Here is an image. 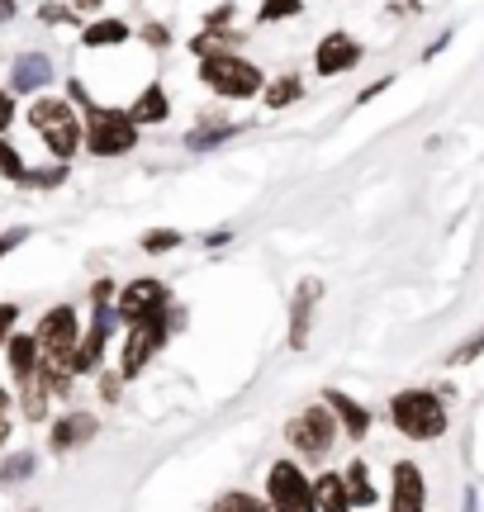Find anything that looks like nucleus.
I'll list each match as a JSON object with an SVG mask.
<instances>
[{"instance_id":"obj_38","label":"nucleus","mask_w":484,"mask_h":512,"mask_svg":"<svg viewBox=\"0 0 484 512\" xmlns=\"http://www.w3.org/2000/svg\"><path fill=\"white\" fill-rule=\"evenodd\" d=\"M5 437H10V422L0 418V446H5Z\"/></svg>"},{"instance_id":"obj_1","label":"nucleus","mask_w":484,"mask_h":512,"mask_svg":"<svg viewBox=\"0 0 484 512\" xmlns=\"http://www.w3.org/2000/svg\"><path fill=\"white\" fill-rule=\"evenodd\" d=\"M390 418L409 441H437L447 432V403L432 389H404V394H394Z\"/></svg>"},{"instance_id":"obj_10","label":"nucleus","mask_w":484,"mask_h":512,"mask_svg":"<svg viewBox=\"0 0 484 512\" xmlns=\"http://www.w3.org/2000/svg\"><path fill=\"white\" fill-rule=\"evenodd\" d=\"M167 309V290L157 285V280H133L129 290L119 294V304H114V313L129 323V328H138L143 318H152V313Z\"/></svg>"},{"instance_id":"obj_7","label":"nucleus","mask_w":484,"mask_h":512,"mask_svg":"<svg viewBox=\"0 0 484 512\" xmlns=\"http://www.w3.org/2000/svg\"><path fill=\"white\" fill-rule=\"evenodd\" d=\"M266 503L276 512H318L314 484L295 470V460H276L271 479H266Z\"/></svg>"},{"instance_id":"obj_8","label":"nucleus","mask_w":484,"mask_h":512,"mask_svg":"<svg viewBox=\"0 0 484 512\" xmlns=\"http://www.w3.org/2000/svg\"><path fill=\"white\" fill-rule=\"evenodd\" d=\"M38 351L43 356H53V361H72V351L81 347V318H76L72 304H57V309L43 313V323H38Z\"/></svg>"},{"instance_id":"obj_17","label":"nucleus","mask_w":484,"mask_h":512,"mask_svg":"<svg viewBox=\"0 0 484 512\" xmlns=\"http://www.w3.org/2000/svg\"><path fill=\"white\" fill-rule=\"evenodd\" d=\"M53 81V62L43 53H24L15 57V72H10V91H43Z\"/></svg>"},{"instance_id":"obj_28","label":"nucleus","mask_w":484,"mask_h":512,"mask_svg":"<svg viewBox=\"0 0 484 512\" xmlns=\"http://www.w3.org/2000/svg\"><path fill=\"white\" fill-rule=\"evenodd\" d=\"M34 475V456L29 451H19V456L5 460V470H0V479H10V484H19V479H29Z\"/></svg>"},{"instance_id":"obj_29","label":"nucleus","mask_w":484,"mask_h":512,"mask_svg":"<svg viewBox=\"0 0 484 512\" xmlns=\"http://www.w3.org/2000/svg\"><path fill=\"white\" fill-rule=\"evenodd\" d=\"M0 171L10 176V181H29V171H24V162H19V152L5 138H0Z\"/></svg>"},{"instance_id":"obj_36","label":"nucleus","mask_w":484,"mask_h":512,"mask_svg":"<svg viewBox=\"0 0 484 512\" xmlns=\"http://www.w3.org/2000/svg\"><path fill=\"white\" fill-rule=\"evenodd\" d=\"M91 299H95V304H110V299H114V285H110V280H100V285L91 290Z\"/></svg>"},{"instance_id":"obj_37","label":"nucleus","mask_w":484,"mask_h":512,"mask_svg":"<svg viewBox=\"0 0 484 512\" xmlns=\"http://www.w3.org/2000/svg\"><path fill=\"white\" fill-rule=\"evenodd\" d=\"M15 15V0H0V19H10Z\"/></svg>"},{"instance_id":"obj_25","label":"nucleus","mask_w":484,"mask_h":512,"mask_svg":"<svg viewBox=\"0 0 484 512\" xmlns=\"http://www.w3.org/2000/svg\"><path fill=\"white\" fill-rule=\"evenodd\" d=\"M214 512H276V508L261 503V498H252V494H224Z\"/></svg>"},{"instance_id":"obj_32","label":"nucleus","mask_w":484,"mask_h":512,"mask_svg":"<svg viewBox=\"0 0 484 512\" xmlns=\"http://www.w3.org/2000/svg\"><path fill=\"white\" fill-rule=\"evenodd\" d=\"M24 238H29V228H10V233H0V256L15 252V247H19Z\"/></svg>"},{"instance_id":"obj_26","label":"nucleus","mask_w":484,"mask_h":512,"mask_svg":"<svg viewBox=\"0 0 484 512\" xmlns=\"http://www.w3.org/2000/svg\"><path fill=\"white\" fill-rule=\"evenodd\" d=\"M224 138H233V124H219V128H205V133H190L186 147L190 152H209V147H219Z\"/></svg>"},{"instance_id":"obj_12","label":"nucleus","mask_w":484,"mask_h":512,"mask_svg":"<svg viewBox=\"0 0 484 512\" xmlns=\"http://www.w3.org/2000/svg\"><path fill=\"white\" fill-rule=\"evenodd\" d=\"M323 299V280H304L295 290V304H290V347L304 351L309 347V328H314V304Z\"/></svg>"},{"instance_id":"obj_2","label":"nucleus","mask_w":484,"mask_h":512,"mask_svg":"<svg viewBox=\"0 0 484 512\" xmlns=\"http://www.w3.org/2000/svg\"><path fill=\"white\" fill-rule=\"evenodd\" d=\"M29 124L38 128V138L48 143V152H53L57 162H67L76 147H81V138H86V128H81V119L72 114L67 100H34L29 105Z\"/></svg>"},{"instance_id":"obj_21","label":"nucleus","mask_w":484,"mask_h":512,"mask_svg":"<svg viewBox=\"0 0 484 512\" xmlns=\"http://www.w3.org/2000/svg\"><path fill=\"white\" fill-rule=\"evenodd\" d=\"M81 38H86V48H110V43H124V38H129V29H124L119 19H95Z\"/></svg>"},{"instance_id":"obj_24","label":"nucleus","mask_w":484,"mask_h":512,"mask_svg":"<svg viewBox=\"0 0 484 512\" xmlns=\"http://www.w3.org/2000/svg\"><path fill=\"white\" fill-rule=\"evenodd\" d=\"M299 10H304V0H261L257 19H261V24H276V19L299 15Z\"/></svg>"},{"instance_id":"obj_27","label":"nucleus","mask_w":484,"mask_h":512,"mask_svg":"<svg viewBox=\"0 0 484 512\" xmlns=\"http://www.w3.org/2000/svg\"><path fill=\"white\" fill-rule=\"evenodd\" d=\"M176 242H181V233H171V228H152V233H143V252L162 256V252H171Z\"/></svg>"},{"instance_id":"obj_5","label":"nucleus","mask_w":484,"mask_h":512,"mask_svg":"<svg viewBox=\"0 0 484 512\" xmlns=\"http://www.w3.org/2000/svg\"><path fill=\"white\" fill-rule=\"evenodd\" d=\"M133 143H138V124L124 110H100V105L86 110V147L95 157H119Z\"/></svg>"},{"instance_id":"obj_33","label":"nucleus","mask_w":484,"mask_h":512,"mask_svg":"<svg viewBox=\"0 0 484 512\" xmlns=\"http://www.w3.org/2000/svg\"><path fill=\"white\" fill-rule=\"evenodd\" d=\"M119 380H124V375H100V399L105 403L119 399Z\"/></svg>"},{"instance_id":"obj_20","label":"nucleus","mask_w":484,"mask_h":512,"mask_svg":"<svg viewBox=\"0 0 484 512\" xmlns=\"http://www.w3.org/2000/svg\"><path fill=\"white\" fill-rule=\"evenodd\" d=\"M167 114H171V105H167V95H162V86H148V91L133 100L129 119H133V124H162Z\"/></svg>"},{"instance_id":"obj_35","label":"nucleus","mask_w":484,"mask_h":512,"mask_svg":"<svg viewBox=\"0 0 484 512\" xmlns=\"http://www.w3.org/2000/svg\"><path fill=\"white\" fill-rule=\"evenodd\" d=\"M143 38H148L152 48H167V29H162V24H148V29H143Z\"/></svg>"},{"instance_id":"obj_15","label":"nucleus","mask_w":484,"mask_h":512,"mask_svg":"<svg viewBox=\"0 0 484 512\" xmlns=\"http://www.w3.org/2000/svg\"><path fill=\"white\" fill-rule=\"evenodd\" d=\"M91 437H95V418H91V413H67V418L53 422V437H48V446H53L57 456H67V451H76V446H86Z\"/></svg>"},{"instance_id":"obj_9","label":"nucleus","mask_w":484,"mask_h":512,"mask_svg":"<svg viewBox=\"0 0 484 512\" xmlns=\"http://www.w3.org/2000/svg\"><path fill=\"white\" fill-rule=\"evenodd\" d=\"M114 328H119V313L110 304H95V318H91V332L81 337V347L72 351V375H86V370H100V356L110 347Z\"/></svg>"},{"instance_id":"obj_22","label":"nucleus","mask_w":484,"mask_h":512,"mask_svg":"<svg viewBox=\"0 0 484 512\" xmlns=\"http://www.w3.org/2000/svg\"><path fill=\"white\" fill-rule=\"evenodd\" d=\"M19 394H24V399H19V408H24V418H29V422H38L43 413H48V389L38 384V375L29 384H19Z\"/></svg>"},{"instance_id":"obj_19","label":"nucleus","mask_w":484,"mask_h":512,"mask_svg":"<svg viewBox=\"0 0 484 512\" xmlns=\"http://www.w3.org/2000/svg\"><path fill=\"white\" fill-rule=\"evenodd\" d=\"M314 503L318 512H352V498H347V484H342V475H328L314 484Z\"/></svg>"},{"instance_id":"obj_11","label":"nucleus","mask_w":484,"mask_h":512,"mask_svg":"<svg viewBox=\"0 0 484 512\" xmlns=\"http://www.w3.org/2000/svg\"><path fill=\"white\" fill-rule=\"evenodd\" d=\"M428 503V484H423V470L413 460H399L394 465V494H390V512H423Z\"/></svg>"},{"instance_id":"obj_13","label":"nucleus","mask_w":484,"mask_h":512,"mask_svg":"<svg viewBox=\"0 0 484 512\" xmlns=\"http://www.w3.org/2000/svg\"><path fill=\"white\" fill-rule=\"evenodd\" d=\"M314 62H318V72L323 76H342L361 62V48H356V38H347V34H328L323 43H318Z\"/></svg>"},{"instance_id":"obj_34","label":"nucleus","mask_w":484,"mask_h":512,"mask_svg":"<svg viewBox=\"0 0 484 512\" xmlns=\"http://www.w3.org/2000/svg\"><path fill=\"white\" fill-rule=\"evenodd\" d=\"M38 15H43V24H67V5H43V10H38Z\"/></svg>"},{"instance_id":"obj_18","label":"nucleus","mask_w":484,"mask_h":512,"mask_svg":"<svg viewBox=\"0 0 484 512\" xmlns=\"http://www.w3.org/2000/svg\"><path fill=\"white\" fill-rule=\"evenodd\" d=\"M342 484H347L352 508H375V484H371V465H366V460H352L347 475H342Z\"/></svg>"},{"instance_id":"obj_23","label":"nucleus","mask_w":484,"mask_h":512,"mask_svg":"<svg viewBox=\"0 0 484 512\" xmlns=\"http://www.w3.org/2000/svg\"><path fill=\"white\" fill-rule=\"evenodd\" d=\"M299 91H304V86H299V76H280L276 86L266 91V105H271V110H285L290 100H299Z\"/></svg>"},{"instance_id":"obj_30","label":"nucleus","mask_w":484,"mask_h":512,"mask_svg":"<svg viewBox=\"0 0 484 512\" xmlns=\"http://www.w3.org/2000/svg\"><path fill=\"white\" fill-rule=\"evenodd\" d=\"M480 351H484V332H475V337H470V342H461V347L451 351L447 361H451V366H470V361H475V356H480Z\"/></svg>"},{"instance_id":"obj_31","label":"nucleus","mask_w":484,"mask_h":512,"mask_svg":"<svg viewBox=\"0 0 484 512\" xmlns=\"http://www.w3.org/2000/svg\"><path fill=\"white\" fill-rule=\"evenodd\" d=\"M15 318H19V309L15 304H0V347L15 337Z\"/></svg>"},{"instance_id":"obj_4","label":"nucleus","mask_w":484,"mask_h":512,"mask_svg":"<svg viewBox=\"0 0 484 512\" xmlns=\"http://www.w3.org/2000/svg\"><path fill=\"white\" fill-rule=\"evenodd\" d=\"M200 81H205L209 91L228 95V100H252V95L266 86L257 67L238 53H209L205 62H200Z\"/></svg>"},{"instance_id":"obj_39","label":"nucleus","mask_w":484,"mask_h":512,"mask_svg":"<svg viewBox=\"0 0 484 512\" xmlns=\"http://www.w3.org/2000/svg\"><path fill=\"white\" fill-rule=\"evenodd\" d=\"M95 5H100V0H76V10H95Z\"/></svg>"},{"instance_id":"obj_6","label":"nucleus","mask_w":484,"mask_h":512,"mask_svg":"<svg viewBox=\"0 0 484 512\" xmlns=\"http://www.w3.org/2000/svg\"><path fill=\"white\" fill-rule=\"evenodd\" d=\"M333 432H342L333 418V408L328 403H318V408H304L299 418H290V427H285V437H290V446H295L299 456H328V446H333Z\"/></svg>"},{"instance_id":"obj_14","label":"nucleus","mask_w":484,"mask_h":512,"mask_svg":"<svg viewBox=\"0 0 484 512\" xmlns=\"http://www.w3.org/2000/svg\"><path fill=\"white\" fill-rule=\"evenodd\" d=\"M323 403L333 408L337 427H342L347 437H366V432H371V408H366V403H356L352 394H342V389H328V394H323Z\"/></svg>"},{"instance_id":"obj_3","label":"nucleus","mask_w":484,"mask_h":512,"mask_svg":"<svg viewBox=\"0 0 484 512\" xmlns=\"http://www.w3.org/2000/svg\"><path fill=\"white\" fill-rule=\"evenodd\" d=\"M181 318H186V309H171V304H167L162 313L143 318V323L129 332V342H124V361H119V375H124V380H138V375H143V366H148L152 356H157V347H162L171 332L181 328Z\"/></svg>"},{"instance_id":"obj_16","label":"nucleus","mask_w":484,"mask_h":512,"mask_svg":"<svg viewBox=\"0 0 484 512\" xmlns=\"http://www.w3.org/2000/svg\"><path fill=\"white\" fill-rule=\"evenodd\" d=\"M5 356H10V370H15L19 384H29L38 375V366H43V351H38V337H29V332H15L10 342H5Z\"/></svg>"}]
</instances>
